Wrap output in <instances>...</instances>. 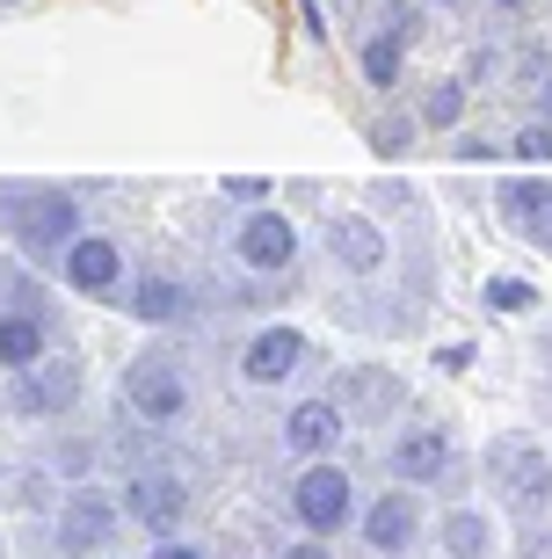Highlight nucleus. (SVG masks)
I'll use <instances>...</instances> for the list:
<instances>
[{
  "label": "nucleus",
  "mask_w": 552,
  "mask_h": 559,
  "mask_svg": "<svg viewBox=\"0 0 552 559\" xmlns=\"http://www.w3.org/2000/svg\"><path fill=\"white\" fill-rule=\"evenodd\" d=\"M153 559H197V552H189V545H161V552H153Z\"/></svg>",
  "instance_id": "23"
},
{
  "label": "nucleus",
  "mask_w": 552,
  "mask_h": 559,
  "mask_svg": "<svg viewBox=\"0 0 552 559\" xmlns=\"http://www.w3.org/2000/svg\"><path fill=\"white\" fill-rule=\"evenodd\" d=\"M545 109H552V81H545Z\"/></svg>",
  "instance_id": "25"
},
{
  "label": "nucleus",
  "mask_w": 552,
  "mask_h": 559,
  "mask_svg": "<svg viewBox=\"0 0 552 559\" xmlns=\"http://www.w3.org/2000/svg\"><path fill=\"white\" fill-rule=\"evenodd\" d=\"M408 538H414V495H400V487H392L386 501H371V516H364V545H371V552H400Z\"/></svg>",
  "instance_id": "9"
},
{
  "label": "nucleus",
  "mask_w": 552,
  "mask_h": 559,
  "mask_svg": "<svg viewBox=\"0 0 552 559\" xmlns=\"http://www.w3.org/2000/svg\"><path fill=\"white\" fill-rule=\"evenodd\" d=\"M502 8H524V0H502Z\"/></svg>",
  "instance_id": "26"
},
{
  "label": "nucleus",
  "mask_w": 552,
  "mask_h": 559,
  "mask_svg": "<svg viewBox=\"0 0 552 559\" xmlns=\"http://www.w3.org/2000/svg\"><path fill=\"white\" fill-rule=\"evenodd\" d=\"M458 109H466V87H436V95H430V124H458Z\"/></svg>",
  "instance_id": "20"
},
{
  "label": "nucleus",
  "mask_w": 552,
  "mask_h": 559,
  "mask_svg": "<svg viewBox=\"0 0 552 559\" xmlns=\"http://www.w3.org/2000/svg\"><path fill=\"white\" fill-rule=\"evenodd\" d=\"M81 400V371L73 364H22L15 371V407H30V415H66Z\"/></svg>",
  "instance_id": "2"
},
{
  "label": "nucleus",
  "mask_w": 552,
  "mask_h": 559,
  "mask_svg": "<svg viewBox=\"0 0 552 559\" xmlns=\"http://www.w3.org/2000/svg\"><path fill=\"white\" fill-rule=\"evenodd\" d=\"M0 218L22 233V248H37V254H51V248H66L73 240V197H37V204H0Z\"/></svg>",
  "instance_id": "3"
},
{
  "label": "nucleus",
  "mask_w": 552,
  "mask_h": 559,
  "mask_svg": "<svg viewBox=\"0 0 552 559\" xmlns=\"http://www.w3.org/2000/svg\"><path fill=\"white\" fill-rule=\"evenodd\" d=\"M291 559H328V552H320V545H298V552H291Z\"/></svg>",
  "instance_id": "24"
},
{
  "label": "nucleus",
  "mask_w": 552,
  "mask_h": 559,
  "mask_svg": "<svg viewBox=\"0 0 552 559\" xmlns=\"http://www.w3.org/2000/svg\"><path fill=\"white\" fill-rule=\"evenodd\" d=\"M450 552L458 559H488V523L480 516H450Z\"/></svg>",
  "instance_id": "18"
},
{
  "label": "nucleus",
  "mask_w": 552,
  "mask_h": 559,
  "mask_svg": "<svg viewBox=\"0 0 552 559\" xmlns=\"http://www.w3.org/2000/svg\"><path fill=\"white\" fill-rule=\"evenodd\" d=\"M117 248H109V240H73V248H66V284L73 290H87V298H109V290H117Z\"/></svg>",
  "instance_id": "6"
},
{
  "label": "nucleus",
  "mask_w": 552,
  "mask_h": 559,
  "mask_svg": "<svg viewBox=\"0 0 552 559\" xmlns=\"http://www.w3.org/2000/svg\"><path fill=\"white\" fill-rule=\"evenodd\" d=\"M291 248H298V240H291V226L277 218V211H255V218L240 226V262L247 270H284Z\"/></svg>",
  "instance_id": "7"
},
{
  "label": "nucleus",
  "mask_w": 552,
  "mask_h": 559,
  "mask_svg": "<svg viewBox=\"0 0 552 559\" xmlns=\"http://www.w3.org/2000/svg\"><path fill=\"white\" fill-rule=\"evenodd\" d=\"M37 356H44V328L30 312H8V320H0V364L22 371V364H37Z\"/></svg>",
  "instance_id": "14"
},
{
  "label": "nucleus",
  "mask_w": 552,
  "mask_h": 559,
  "mask_svg": "<svg viewBox=\"0 0 552 559\" xmlns=\"http://www.w3.org/2000/svg\"><path fill=\"white\" fill-rule=\"evenodd\" d=\"M124 393H131V407H139L145 421H175L183 415V378H175V364H161V356H139L131 378H124Z\"/></svg>",
  "instance_id": "4"
},
{
  "label": "nucleus",
  "mask_w": 552,
  "mask_h": 559,
  "mask_svg": "<svg viewBox=\"0 0 552 559\" xmlns=\"http://www.w3.org/2000/svg\"><path fill=\"white\" fill-rule=\"evenodd\" d=\"M298 356H306V342L291 328H269V334H255V349H247V378L255 385H284L291 371H298Z\"/></svg>",
  "instance_id": "8"
},
{
  "label": "nucleus",
  "mask_w": 552,
  "mask_h": 559,
  "mask_svg": "<svg viewBox=\"0 0 552 559\" xmlns=\"http://www.w3.org/2000/svg\"><path fill=\"white\" fill-rule=\"evenodd\" d=\"M516 160H552V131L545 124H531V131H516Z\"/></svg>",
  "instance_id": "21"
},
{
  "label": "nucleus",
  "mask_w": 552,
  "mask_h": 559,
  "mask_svg": "<svg viewBox=\"0 0 552 559\" xmlns=\"http://www.w3.org/2000/svg\"><path fill=\"white\" fill-rule=\"evenodd\" d=\"M291 509L306 531H342L349 523V473L342 465H313L298 487H291Z\"/></svg>",
  "instance_id": "1"
},
{
  "label": "nucleus",
  "mask_w": 552,
  "mask_h": 559,
  "mask_svg": "<svg viewBox=\"0 0 552 559\" xmlns=\"http://www.w3.org/2000/svg\"><path fill=\"white\" fill-rule=\"evenodd\" d=\"M328 240H334V254H342V262H349L356 276L386 262V240H378V226H371V218H334Z\"/></svg>",
  "instance_id": "11"
},
{
  "label": "nucleus",
  "mask_w": 552,
  "mask_h": 559,
  "mask_svg": "<svg viewBox=\"0 0 552 559\" xmlns=\"http://www.w3.org/2000/svg\"><path fill=\"white\" fill-rule=\"evenodd\" d=\"M131 509H139L145 531H167V523H183V487L175 479H139L131 487Z\"/></svg>",
  "instance_id": "13"
},
{
  "label": "nucleus",
  "mask_w": 552,
  "mask_h": 559,
  "mask_svg": "<svg viewBox=\"0 0 552 559\" xmlns=\"http://www.w3.org/2000/svg\"><path fill=\"white\" fill-rule=\"evenodd\" d=\"M444 465H450L444 429H408L400 443H392V473H400V479H436Z\"/></svg>",
  "instance_id": "10"
},
{
  "label": "nucleus",
  "mask_w": 552,
  "mask_h": 559,
  "mask_svg": "<svg viewBox=\"0 0 552 559\" xmlns=\"http://www.w3.org/2000/svg\"><path fill=\"white\" fill-rule=\"evenodd\" d=\"M502 465H509V479H516V495L531 501V509H538V501L552 495V473H545V457H538V451H524V443H516V451L502 457Z\"/></svg>",
  "instance_id": "16"
},
{
  "label": "nucleus",
  "mask_w": 552,
  "mask_h": 559,
  "mask_svg": "<svg viewBox=\"0 0 552 559\" xmlns=\"http://www.w3.org/2000/svg\"><path fill=\"white\" fill-rule=\"evenodd\" d=\"M524 226H531L538 240H545V248H552V189H545V197H538V211H531V218H524Z\"/></svg>",
  "instance_id": "22"
},
{
  "label": "nucleus",
  "mask_w": 552,
  "mask_h": 559,
  "mask_svg": "<svg viewBox=\"0 0 552 559\" xmlns=\"http://www.w3.org/2000/svg\"><path fill=\"white\" fill-rule=\"evenodd\" d=\"M364 81L371 87H392V81H400V37H392V29H378V37L364 44Z\"/></svg>",
  "instance_id": "17"
},
{
  "label": "nucleus",
  "mask_w": 552,
  "mask_h": 559,
  "mask_svg": "<svg viewBox=\"0 0 552 559\" xmlns=\"http://www.w3.org/2000/svg\"><path fill=\"white\" fill-rule=\"evenodd\" d=\"M183 284H175V276H145L139 290H131V312H139V320H183Z\"/></svg>",
  "instance_id": "15"
},
{
  "label": "nucleus",
  "mask_w": 552,
  "mask_h": 559,
  "mask_svg": "<svg viewBox=\"0 0 552 559\" xmlns=\"http://www.w3.org/2000/svg\"><path fill=\"white\" fill-rule=\"evenodd\" d=\"M284 436H291V443H298V451H328L334 436H342V415H334L328 400H306V407H291Z\"/></svg>",
  "instance_id": "12"
},
{
  "label": "nucleus",
  "mask_w": 552,
  "mask_h": 559,
  "mask_svg": "<svg viewBox=\"0 0 552 559\" xmlns=\"http://www.w3.org/2000/svg\"><path fill=\"white\" fill-rule=\"evenodd\" d=\"M488 306H494V312H531V306H538V290H531V284H516V276H494V284H488Z\"/></svg>",
  "instance_id": "19"
},
{
  "label": "nucleus",
  "mask_w": 552,
  "mask_h": 559,
  "mask_svg": "<svg viewBox=\"0 0 552 559\" xmlns=\"http://www.w3.org/2000/svg\"><path fill=\"white\" fill-rule=\"evenodd\" d=\"M109 531H117V509L95 487H81L59 516V552H95V545H109Z\"/></svg>",
  "instance_id": "5"
}]
</instances>
